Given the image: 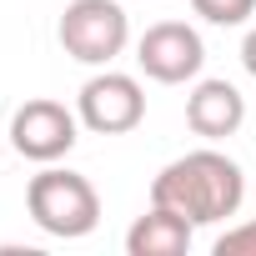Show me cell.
Instances as JSON below:
<instances>
[{
	"mask_svg": "<svg viewBox=\"0 0 256 256\" xmlns=\"http://www.w3.org/2000/svg\"><path fill=\"white\" fill-rule=\"evenodd\" d=\"M151 201L181 211L191 226H216L226 216L241 211L246 201V176L231 156L221 151H186L171 166H161V176L151 181Z\"/></svg>",
	"mask_w": 256,
	"mask_h": 256,
	"instance_id": "1",
	"label": "cell"
},
{
	"mask_svg": "<svg viewBox=\"0 0 256 256\" xmlns=\"http://www.w3.org/2000/svg\"><path fill=\"white\" fill-rule=\"evenodd\" d=\"M26 211H30V221L46 236H60V241L90 236L100 226V196H96V186L80 171H66V166H46L40 176H30Z\"/></svg>",
	"mask_w": 256,
	"mask_h": 256,
	"instance_id": "2",
	"label": "cell"
},
{
	"mask_svg": "<svg viewBox=\"0 0 256 256\" xmlns=\"http://www.w3.org/2000/svg\"><path fill=\"white\" fill-rule=\"evenodd\" d=\"M60 50L80 66H110L126 40H131V20H126V10L116 6V0H70V6L60 10Z\"/></svg>",
	"mask_w": 256,
	"mask_h": 256,
	"instance_id": "3",
	"label": "cell"
},
{
	"mask_svg": "<svg viewBox=\"0 0 256 256\" xmlns=\"http://www.w3.org/2000/svg\"><path fill=\"white\" fill-rule=\"evenodd\" d=\"M76 116L96 136H126V131H136V126L146 120V90H141L136 76H126V70H100V76H90L80 86Z\"/></svg>",
	"mask_w": 256,
	"mask_h": 256,
	"instance_id": "4",
	"label": "cell"
},
{
	"mask_svg": "<svg viewBox=\"0 0 256 256\" xmlns=\"http://www.w3.org/2000/svg\"><path fill=\"white\" fill-rule=\"evenodd\" d=\"M76 131H80V116L66 110V106L50 100V96H36V100L16 106V116H10V146H16L26 161H40V166L60 161V156L80 141Z\"/></svg>",
	"mask_w": 256,
	"mask_h": 256,
	"instance_id": "5",
	"label": "cell"
},
{
	"mask_svg": "<svg viewBox=\"0 0 256 256\" xmlns=\"http://www.w3.org/2000/svg\"><path fill=\"white\" fill-rule=\"evenodd\" d=\"M136 66H141L151 80H161V86H186V80L201 76L206 46H201V36H196L186 20H156V26H146V36L136 40Z\"/></svg>",
	"mask_w": 256,
	"mask_h": 256,
	"instance_id": "6",
	"label": "cell"
},
{
	"mask_svg": "<svg viewBox=\"0 0 256 256\" xmlns=\"http://www.w3.org/2000/svg\"><path fill=\"white\" fill-rule=\"evenodd\" d=\"M241 120H246V96L231 80H196V90L186 96V126L206 141L236 136Z\"/></svg>",
	"mask_w": 256,
	"mask_h": 256,
	"instance_id": "7",
	"label": "cell"
},
{
	"mask_svg": "<svg viewBox=\"0 0 256 256\" xmlns=\"http://www.w3.org/2000/svg\"><path fill=\"white\" fill-rule=\"evenodd\" d=\"M191 231L196 226L181 211L151 201V211L136 216V226L126 231V251H131V256H186L191 251Z\"/></svg>",
	"mask_w": 256,
	"mask_h": 256,
	"instance_id": "8",
	"label": "cell"
},
{
	"mask_svg": "<svg viewBox=\"0 0 256 256\" xmlns=\"http://www.w3.org/2000/svg\"><path fill=\"white\" fill-rule=\"evenodd\" d=\"M191 10L211 26H246L256 16V0H191Z\"/></svg>",
	"mask_w": 256,
	"mask_h": 256,
	"instance_id": "9",
	"label": "cell"
},
{
	"mask_svg": "<svg viewBox=\"0 0 256 256\" xmlns=\"http://www.w3.org/2000/svg\"><path fill=\"white\" fill-rule=\"evenodd\" d=\"M216 256H256V221H241L216 236Z\"/></svg>",
	"mask_w": 256,
	"mask_h": 256,
	"instance_id": "10",
	"label": "cell"
},
{
	"mask_svg": "<svg viewBox=\"0 0 256 256\" xmlns=\"http://www.w3.org/2000/svg\"><path fill=\"white\" fill-rule=\"evenodd\" d=\"M241 66H246V76L256 80V26L246 30V40H241Z\"/></svg>",
	"mask_w": 256,
	"mask_h": 256,
	"instance_id": "11",
	"label": "cell"
}]
</instances>
